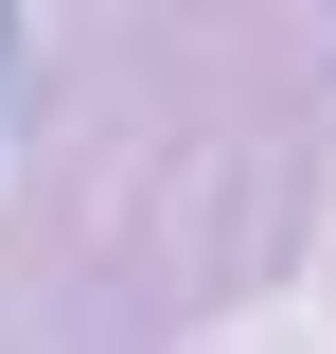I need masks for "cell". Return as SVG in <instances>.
<instances>
[{"label": "cell", "mask_w": 336, "mask_h": 354, "mask_svg": "<svg viewBox=\"0 0 336 354\" xmlns=\"http://www.w3.org/2000/svg\"><path fill=\"white\" fill-rule=\"evenodd\" d=\"M0 71H18V18H0Z\"/></svg>", "instance_id": "obj_1"}]
</instances>
